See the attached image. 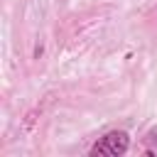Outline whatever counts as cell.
Masks as SVG:
<instances>
[{
    "label": "cell",
    "instance_id": "cell-1",
    "mask_svg": "<svg viewBox=\"0 0 157 157\" xmlns=\"http://www.w3.org/2000/svg\"><path fill=\"white\" fill-rule=\"evenodd\" d=\"M128 147H130V135L125 130H113V132H105L91 147V155L93 157H118V155H125Z\"/></svg>",
    "mask_w": 157,
    "mask_h": 157
}]
</instances>
